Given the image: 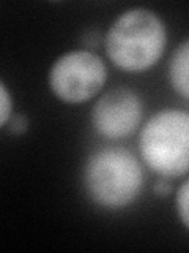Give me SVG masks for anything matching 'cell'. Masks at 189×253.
<instances>
[{
  "mask_svg": "<svg viewBox=\"0 0 189 253\" xmlns=\"http://www.w3.org/2000/svg\"><path fill=\"white\" fill-rule=\"evenodd\" d=\"M167 27L148 8H129L110 24L104 35L107 59L126 73H144L161 60Z\"/></svg>",
  "mask_w": 189,
  "mask_h": 253,
  "instance_id": "cell-1",
  "label": "cell"
},
{
  "mask_svg": "<svg viewBox=\"0 0 189 253\" xmlns=\"http://www.w3.org/2000/svg\"><path fill=\"white\" fill-rule=\"evenodd\" d=\"M82 184L89 200L106 211H122L137 200L145 185L142 160L118 146L94 150L87 158Z\"/></svg>",
  "mask_w": 189,
  "mask_h": 253,
  "instance_id": "cell-2",
  "label": "cell"
},
{
  "mask_svg": "<svg viewBox=\"0 0 189 253\" xmlns=\"http://www.w3.org/2000/svg\"><path fill=\"white\" fill-rule=\"evenodd\" d=\"M140 160L156 176L177 179L189 174V113L165 108L142 125Z\"/></svg>",
  "mask_w": 189,
  "mask_h": 253,
  "instance_id": "cell-3",
  "label": "cell"
},
{
  "mask_svg": "<svg viewBox=\"0 0 189 253\" xmlns=\"http://www.w3.org/2000/svg\"><path fill=\"white\" fill-rule=\"evenodd\" d=\"M49 89L65 105H84L98 97L107 83V67L101 55L89 49L68 51L49 70Z\"/></svg>",
  "mask_w": 189,
  "mask_h": 253,
  "instance_id": "cell-4",
  "label": "cell"
},
{
  "mask_svg": "<svg viewBox=\"0 0 189 253\" xmlns=\"http://www.w3.org/2000/svg\"><path fill=\"white\" fill-rule=\"evenodd\" d=\"M144 119V101L128 87L101 95L92 109V126L106 139H122L136 131Z\"/></svg>",
  "mask_w": 189,
  "mask_h": 253,
  "instance_id": "cell-5",
  "label": "cell"
},
{
  "mask_svg": "<svg viewBox=\"0 0 189 253\" xmlns=\"http://www.w3.org/2000/svg\"><path fill=\"white\" fill-rule=\"evenodd\" d=\"M169 83L181 98L189 100V38L181 42L169 62Z\"/></svg>",
  "mask_w": 189,
  "mask_h": 253,
  "instance_id": "cell-6",
  "label": "cell"
},
{
  "mask_svg": "<svg viewBox=\"0 0 189 253\" xmlns=\"http://www.w3.org/2000/svg\"><path fill=\"white\" fill-rule=\"evenodd\" d=\"M175 208L181 225L189 231V179H186L178 188L175 198Z\"/></svg>",
  "mask_w": 189,
  "mask_h": 253,
  "instance_id": "cell-7",
  "label": "cell"
},
{
  "mask_svg": "<svg viewBox=\"0 0 189 253\" xmlns=\"http://www.w3.org/2000/svg\"><path fill=\"white\" fill-rule=\"evenodd\" d=\"M13 97L5 83L0 84V125L2 128H6L13 117Z\"/></svg>",
  "mask_w": 189,
  "mask_h": 253,
  "instance_id": "cell-8",
  "label": "cell"
},
{
  "mask_svg": "<svg viewBox=\"0 0 189 253\" xmlns=\"http://www.w3.org/2000/svg\"><path fill=\"white\" fill-rule=\"evenodd\" d=\"M82 43H84V49H89L96 52L101 46H104V37H102L101 30L99 29H87L85 34L82 35Z\"/></svg>",
  "mask_w": 189,
  "mask_h": 253,
  "instance_id": "cell-9",
  "label": "cell"
},
{
  "mask_svg": "<svg viewBox=\"0 0 189 253\" xmlns=\"http://www.w3.org/2000/svg\"><path fill=\"white\" fill-rule=\"evenodd\" d=\"M6 126H8V131H10V134H13V136H19V134H24L27 131L29 121H27V117L24 114H14L11 117L10 124H8Z\"/></svg>",
  "mask_w": 189,
  "mask_h": 253,
  "instance_id": "cell-10",
  "label": "cell"
},
{
  "mask_svg": "<svg viewBox=\"0 0 189 253\" xmlns=\"http://www.w3.org/2000/svg\"><path fill=\"white\" fill-rule=\"evenodd\" d=\"M172 192H173L172 179L158 176V179L153 182V193L159 198H167Z\"/></svg>",
  "mask_w": 189,
  "mask_h": 253,
  "instance_id": "cell-11",
  "label": "cell"
}]
</instances>
